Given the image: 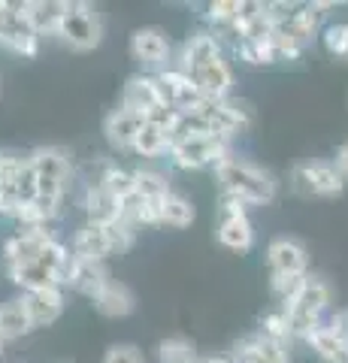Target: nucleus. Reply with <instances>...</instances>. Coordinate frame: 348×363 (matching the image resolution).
I'll return each mask as SVG.
<instances>
[{
  "label": "nucleus",
  "mask_w": 348,
  "mask_h": 363,
  "mask_svg": "<svg viewBox=\"0 0 348 363\" xmlns=\"http://www.w3.org/2000/svg\"><path fill=\"white\" fill-rule=\"evenodd\" d=\"M215 182L224 197H233L245 206H264L276 197V179L240 155H228L215 167Z\"/></svg>",
  "instance_id": "1"
},
{
  "label": "nucleus",
  "mask_w": 348,
  "mask_h": 363,
  "mask_svg": "<svg viewBox=\"0 0 348 363\" xmlns=\"http://www.w3.org/2000/svg\"><path fill=\"white\" fill-rule=\"evenodd\" d=\"M330 297H333V291L327 285V279L306 276V285L300 288L297 297L282 306L294 339H306L315 327H321V318H324V312H327Z\"/></svg>",
  "instance_id": "2"
},
{
  "label": "nucleus",
  "mask_w": 348,
  "mask_h": 363,
  "mask_svg": "<svg viewBox=\"0 0 348 363\" xmlns=\"http://www.w3.org/2000/svg\"><path fill=\"white\" fill-rule=\"evenodd\" d=\"M228 136L221 133H209V136H194V140H182L170 149V164L176 169H215L224 157L233 155Z\"/></svg>",
  "instance_id": "3"
},
{
  "label": "nucleus",
  "mask_w": 348,
  "mask_h": 363,
  "mask_svg": "<svg viewBox=\"0 0 348 363\" xmlns=\"http://www.w3.org/2000/svg\"><path fill=\"white\" fill-rule=\"evenodd\" d=\"M58 40L67 43L73 52H91L103 40V21L91 4H70L67 16L58 28Z\"/></svg>",
  "instance_id": "4"
},
{
  "label": "nucleus",
  "mask_w": 348,
  "mask_h": 363,
  "mask_svg": "<svg viewBox=\"0 0 348 363\" xmlns=\"http://www.w3.org/2000/svg\"><path fill=\"white\" fill-rule=\"evenodd\" d=\"M291 188L300 197H339L345 191V176L333 161H309L291 169Z\"/></svg>",
  "instance_id": "5"
},
{
  "label": "nucleus",
  "mask_w": 348,
  "mask_h": 363,
  "mask_svg": "<svg viewBox=\"0 0 348 363\" xmlns=\"http://www.w3.org/2000/svg\"><path fill=\"white\" fill-rule=\"evenodd\" d=\"M249 206L233 197H224L218 200V227H215V236L224 248L230 252H249L254 245V227L249 221Z\"/></svg>",
  "instance_id": "6"
},
{
  "label": "nucleus",
  "mask_w": 348,
  "mask_h": 363,
  "mask_svg": "<svg viewBox=\"0 0 348 363\" xmlns=\"http://www.w3.org/2000/svg\"><path fill=\"white\" fill-rule=\"evenodd\" d=\"M194 112H200L209 124H212V130L221 133V136H228V140H233L237 133L242 130H249V124H252V112L249 106L242 104V100H200V104L194 106Z\"/></svg>",
  "instance_id": "7"
},
{
  "label": "nucleus",
  "mask_w": 348,
  "mask_h": 363,
  "mask_svg": "<svg viewBox=\"0 0 348 363\" xmlns=\"http://www.w3.org/2000/svg\"><path fill=\"white\" fill-rule=\"evenodd\" d=\"M152 76H155V82H158L161 100L167 106L179 109V112H191L200 100H203L200 88L194 85V79H191L188 73H182L179 67H164V70L152 73Z\"/></svg>",
  "instance_id": "8"
},
{
  "label": "nucleus",
  "mask_w": 348,
  "mask_h": 363,
  "mask_svg": "<svg viewBox=\"0 0 348 363\" xmlns=\"http://www.w3.org/2000/svg\"><path fill=\"white\" fill-rule=\"evenodd\" d=\"M0 45L16 55H25V58H33L40 45V33L33 30L30 18H28V4H9V16L6 25L0 30Z\"/></svg>",
  "instance_id": "9"
},
{
  "label": "nucleus",
  "mask_w": 348,
  "mask_h": 363,
  "mask_svg": "<svg viewBox=\"0 0 348 363\" xmlns=\"http://www.w3.org/2000/svg\"><path fill=\"white\" fill-rule=\"evenodd\" d=\"M55 242V233L49 227H18L4 242V264H30Z\"/></svg>",
  "instance_id": "10"
},
{
  "label": "nucleus",
  "mask_w": 348,
  "mask_h": 363,
  "mask_svg": "<svg viewBox=\"0 0 348 363\" xmlns=\"http://www.w3.org/2000/svg\"><path fill=\"white\" fill-rule=\"evenodd\" d=\"M266 267L269 272H282V276H309V252L300 240L279 236L266 245Z\"/></svg>",
  "instance_id": "11"
},
{
  "label": "nucleus",
  "mask_w": 348,
  "mask_h": 363,
  "mask_svg": "<svg viewBox=\"0 0 348 363\" xmlns=\"http://www.w3.org/2000/svg\"><path fill=\"white\" fill-rule=\"evenodd\" d=\"M130 58L142 67L164 70L170 61V37L161 28H137L130 33Z\"/></svg>",
  "instance_id": "12"
},
{
  "label": "nucleus",
  "mask_w": 348,
  "mask_h": 363,
  "mask_svg": "<svg viewBox=\"0 0 348 363\" xmlns=\"http://www.w3.org/2000/svg\"><path fill=\"white\" fill-rule=\"evenodd\" d=\"M221 58V40L215 37V30H194L191 37L182 43V49H179V70L182 73H194L200 70L203 64Z\"/></svg>",
  "instance_id": "13"
},
{
  "label": "nucleus",
  "mask_w": 348,
  "mask_h": 363,
  "mask_svg": "<svg viewBox=\"0 0 348 363\" xmlns=\"http://www.w3.org/2000/svg\"><path fill=\"white\" fill-rule=\"evenodd\" d=\"M149 121L142 116V112H133V109H112L109 116L103 118V133L112 149H121V152H133V143H137V136L142 130V124Z\"/></svg>",
  "instance_id": "14"
},
{
  "label": "nucleus",
  "mask_w": 348,
  "mask_h": 363,
  "mask_svg": "<svg viewBox=\"0 0 348 363\" xmlns=\"http://www.w3.org/2000/svg\"><path fill=\"white\" fill-rule=\"evenodd\" d=\"M30 167L37 169V179H49L58 182V185L67 188V182L73 176V155L61 149V145H43V149H33L28 155Z\"/></svg>",
  "instance_id": "15"
},
{
  "label": "nucleus",
  "mask_w": 348,
  "mask_h": 363,
  "mask_svg": "<svg viewBox=\"0 0 348 363\" xmlns=\"http://www.w3.org/2000/svg\"><path fill=\"white\" fill-rule=\"evenodd\" d=\"M191 79H194V85L200 88V94H203L206 100H228L230 88H233V67L221 55V58L209 61V64L200 67V70H194Z\"/></svg>",
  "instance_id": "16"
},
{
  "label": "nucleus",
  "mask_w": 348,
  "mask_h": 363,
  "mask_svg": "<svg viewBox=\"0 0 348 363\" xmlns=\"http://www.w3.org/2000/svg\"><path fill=\"white\" fill-rule=\"evenodd\" d=\"M109 269L103 260H82V257H73V267H70V276H67L64 285L73 288L76 294H82V297H97L100 291L109 285Z\"/></svg>",
  "instance_id": "17"
},
{
  "label": "nucleus",
  "mask_w": 348,
  "mask_h": 363,
  "mask_svg": "<svg viewBox=\"0 0 348 363\" xmlns=\"http://www.w3.org/2000/svg\"><path fill=\"white\" fill-rule=\"evenodd\" d=\"M164 104L161 100V91H158V82H155V76L149 73H137L130 76L125 88H121V104L125 109H133V112H142V116H149Z\"/></svg>",
  "instance_id": "18"
},
{
  "label": "nucleus",
  "mask_w": 348,
  "mask_h": 363,
  "mask_svg": "<svg viewBox=\"0 0 348 363\" xmlns=\"http://www.w3.org/2000/svg\"><path fill=\"white\" fill-rule=\"evenodd\" d=\"M21 167H25V157L0 152V215L4 218H16L21 209V197H18Z\"/></svg>",
  "instance_id": "19"
},
{
  "label": "nucleus",
  "mask_w": 348,
  "mask_h": 363,
  "mask_svg": "<svg viewBox=\"0 0 348 363\" xmlns=\"http://www.w3.org/2000/svg\"><path fill=\"white\" fill-rule=\"evenodd\" d=\"M21 303L28 306V315L33 327H49L61 318L64 312V291L55 285V288H40V291H28L21 294Z\"/></svg>",
  "instance_id": "20"
},
{
  "label": "nucleus",
  "mask_w": 348,
  "mask_h": 363,
  "mask_svg": "<svg viewBox=\"0 0 348 363\" xmlns=\"http://www.w3.org/2000/svg\"><path fill=\"white\" fill-rule=\"evenodd\" d=\"M73 257L82 260H106L112 255L109 240H106V227L103 224H82L79 230L73 233V245H70Z\"/></svg>",
  "instance_id": "21"
},
{
  "label": "nucleus",
  "mask_w": 348,
  "mask_h": 363,
  "mask_svg": "<svg viewBox=\"0 0 348 363\" xmlns=\"http://www.w3.org/2000/svg\"><path fill=\"white\" fill-rule=\"evenodd\" d=\"M82 206L91 224H112L121 218V203L109 194L103 185H85Z\"/></svg>",
  "instance_id": "22"
},
{
  "label": "nucleus",
  "mask_w": 348,
  "mask_h": 363,
  "mask_svg": "<svg viewBox=\"0 0 348 363\" xmlns=\"http://www.w3.org/2000/svg\"><path fill=\"white\" fill-rule=\"evenodd\" d=\"M94 309L103 318H128L133 309H137V297L133 291L125 285V281H109L94 297Z\"/></svg>",
  "instance_id": "23"
},
{
  "label": "nucleus",
  "mask_w": 348,
  "mask_h": 363,
  "mask_svg": "<svg viewBox=\"0 0 348 363\" xmlns=\"http://www.w3.org/2000/svg\"><path fill=\"white\" fill-rule=\"evenodd\" d=\"M30 330H37V327H33L30 315H28V306L21 303V297L0 303V339H4V342L25 339Z\"/></svg>",
  "instance_id": "24"
},
{
  "label": "nucleus",
  "mask_w": 348,
  "mask_h": 363,
  "mask_svg": "<svg viewBox=\"0 0 348 363\" xmlns=\"http://www.w3.org/2000/svg\"><path fill=\"white\" fill-rule=\"evenodd\" d=\"M67 6L70 4H64V0H28V18H30L33 30H37L40 37H46V33L49 37H58Z\"/></svg>",
  "instance_id": "25"
},
{
  "label": "nucleus",
  "mask_w": 348,
  "mask_h": 363,
  "mask_svg": "<svg viewBox=\"0 0 348 363\" xmlns=\"http://www.w3.org/2000/svg\"><path fill=\"white\" fill-rule=\"evenodd\" d=\"M6 276L13 279V285L21 288V294L40 291V288H55V285L61 288L58 276H55V272L46 264H40V260H30V264H9L6 267Z\"/></svg>",
  "instance_id": "26"
},
{
  "label": "nucleus",
  "mask_w": 348,
  "mask_h": 363,
  "mask_svg": "<svg viewBox=\"0 0 348 363\" xmlns=\"http://www.w3.org/2000/svg\"><path fill=\"white\" fill-rule=\"evenodd\" d=\"M170 149H173L170 130L155 121H145L137 143H133V155H140V157H161V155H170Z\"/></svg>",
  "instance_id": "27"
},
{
  "label": "nucleus",
  "mask_w": 348,
  "mask_h": 363,
  "mask_svg": "<svg viewBox=\"0 0 348 363\" xmlns=\"http://www.w3.org/2000/svg\"><path fill=\"white\" fill-rule=\"evenodd\" d=\"M315 354L324 360V363H342L345 357H348V345H342L339 339H336L333 333H330V327L327 324H321V327H315L306 339H303Z\"/></svg>",
  "instance_id": "28"
},
{
  "label": "nucleus",
  "mask_w": 348,
  "mask_h": 363,
  "mask_svg": "<svg viewBox=\"0 0 348 363\" xmlns=\"http://www.w3.org/2000/svg\"><path fill=\"white\" fill-rule=\"evenodd\" d=\"M197 218V209L185 194H173L164 200V209H161V227H173V230H182V227H191Z\"/></svg>",
  "instance_id": "29"
},
{
  "label": "nucleus",
  "mask_w": 348,
  "mask_h": 363,
  "mask_svg": "<svg viewBox=\"0 0 348 363\" xmlns=\"http://www.w3.org/2000/svg\"><path fill=\"white\" fill-rule=\"evenodd\" d=\"M133 182H137V194L142 200H155V203H164L167 197L173 194L170 188V179L158 169H133Z\"/></svg>",
  "instance_id": "30"
},
{
  "label": "nucleus",
  "mask_w": 348,
  "mask_h": 363,
  "mask_svg": "<svg viewBox=\"0 0 348 363\" xmlns=\"http://www.w3.org/2000/svg\"><path fill=\"white\" fill-rule=\"evenodd\" d=\"M158 363H200V354L191 339L170 336L158 342Z\"/></svg>",
  "instance_id": "31"
},
{
  "label": "nucleus",
  "mask_w": 348,
  "mask_h": 363,
  "mask_svg": "<svg viewBox=\"0 0 348 363\" xmlns=\"http://www.w3.org/2000/svg\"><path fill=\"white\" fill-rule=\"evenodd\" d=\"M240 6L242 0H212L206 4V21L218 30H233V25L240 21Z\"/></svg>",
  "instance_id": "32"
},
{
  "label": "nucleus",
  "mask_w": 348,
  "mask_h": 363,
  "mask_svg": "<svg viewBox=\"0 0 348 363\" xmlns=\"http://www.w3.org/2000/svg\"><path fill=\"white\" fill-rule=\"evenodd\" d=\"M100 185H103L112 197H116L118 203L125 200V197H130L133 191H137V182H133V173L130 169H121V167H116V164H109L106 167V173H103V179H100Z\"/></svg>",
  "instance_id": "33"
},
{
  "label": "nucleus",
  "mask_w": 348,
  "mask_h": 363,
  "mask_svg": "<svg viewBox=\"0 0 348 363\" xmlns=\"http://www.w3.org/2000/svg\"><path fill=\"white\" fill-rule=\"evenodd\" d=\"M257 333L266 336V339H273V342H285V345L294 339V333H291V324H288V315H285L282 306L273 309V312H266L261 318V327H257Z\"/></svg>",
  "instance_id": "34"
},
{
  "label": "nucleus",
  "mask_w": 348,
  "mask_h": 363,
  "mask_svg": "<svg viewBox=\"0 0 348 363\" xmlns=\"http://www.w3.org/2000/svg\"><path fill=\"white\" fill-rule=\"evenodd\" d=\"M237 55H240L245 64H252V67L279 64V52H276L273 40H266V43H240L237 45Z\"/></svg>",
  "instance_id": "35"
},
{
  "label": "nucleus",
  "mask_w": 348,
  "mask_h": 363,
  "mask_svg": "<svg viewBox=\"0 0 348 363\" xmlns=\"http://www.w3.org/2000/svg\"><path fill=\"white\" fill-rule=\"evenodd\" d=\"M321 43H324V49H327V55L345 61L348 58V21H333V25H327L321 30Z\"/></svg>",
  "instance_id": "36"
},
{
  "label": "nucleus",
  "mask_w": 348,
  "mask_h": 363,
  "mask_svg": "<svg viewBox=\"0 0 348 363\" xmlns=\"http://www.w3.org/2000/svg\"><path fill=\"white\" fill-rule=\"evenodd\" d=\"M303 285H306V276H282V272H269V291H273L279 306L294 300Z\"/></svg>",
  "instance_id": "37"
},
{
  "label": "nucleus",
  "mask_w": 348,
  "mask_h": 363,
  "mask_svg": "<svg viewBox=\"0 0 348 363\" xmlns=\"http://www.w3.org/2000/svg\"><path fill=\"white\" fill-rule=\"evenodd\" d=\"M106 227V240H109V248L112 255H125L130 252L133 240H137V227H130L128 221H112V224H103Z\"/></svg>",
  "instance_id": "38"
},
{
  "label": "nucleus",
  "mask_w": 348,
  "mask_h": 363,
  "mask_svg": "<svg viewBox=\"0 0 348 363\" xmlns=\"http://www.w3.org/2000/svg\"><path fill=\"white\" fill-rule=\"evenodd\" d=\"M103 363H145V354H142V348L133 342H116L106 348Z\"/></svg>",
  "instance_id": "39"
},
{
  "label": "nucleus",
  "mask_w": 348,
  "mask_h": 363,
  "mask_svg": "<svg viewBox=\"0 0 348 363\" xmlns=\"http://www.w3.org/2000/svg\"><path fill=\"white\" fill-rule=\"evenodd\" d=\"M327 327H330V333L339 339L342 345H348V306H345V309H336L327 318Z\"/></svg>",
  "instance_id": "40"
},
{
  "label": "nucleus",
  "mask_w": 348,
  "mask_h": 363,
  "mask_svg": "<svg viewBox=\"0 0 348 363\" xmlns=\"http://www.w3.org/2000/svg\"><path fill=\"white\" fill-rule=\"evenodd\" d=\"M333 164H336V169H339V173L348 179V143H345V145H339V149H336Z\"/></svg>",
  "instance_id": "41"
},
{
  "label": "nucleus",
  "mask_w": 348,
  "mask_h": 363,
  "mask_svg": "<svg viewBox=\"0 0 348 363\" xmlns=\"http://www.w3.org/2000/svg\"><path fill=\"white\" fill-rule=\"evenodd\" d=\"M6 16H9V4L0 0V30H4V25H6Z\"/></svg>",
  "instance_id": "42"
},
{
  "label": "nucleus",
  "mask_w": 348,
  "mask_h": 363,
  "mask_svg": "<svg viewBox=\"0 0 348 363\" xmlns=\"http://www.w3.org/2000/svg\"><path fill=\"white\" fill-rule=\"evenodd\" d=\"M200 363H233L230 357H200Z\"/></svg>",
  "instance_id": "43"
},
{
  "label": "nucleus",
  "mask_w": 348,
  "mask_h": 363,
  "mask_svg": "<svg viewBox=\"0 0 348 363\" xmlns=\"http://www.w3.org/2000/svg\"><path fill=\"white\" fill-rule=\"evenodd\" d=\"M4 345H6V342H4V339H0V354H4Z\"/></svg>",
  "instance_id": "44"
},
{
  "label": "nucleus",
  "mask_w": 348,
  "mask_h": 363,
  "mask_svg": "<svg viewBox=\"0 0 348 363\" xmlns=\"http://www.w3.org/2000/svg\"><path fill=\"white\" fill-rule=\"evenodd\" d=\"M342 363H348V357H345V360H342Z\"/></svg>",
  "instance_id": "45"
},
{
  "label": "nucleus",
  "mask_w": 348,
  "mask_h": 363,
  "mask_svg": "<svg viewBox=\"0 0 348 363\" xmlns=\"http://www.w3.org/2000/svg\"><path fill=\"white\" fill-rule=\"evenodd\" d=\"M345 61H348V58H345Z\"/></svg>",
  "instance_id": "46"
}]
</instances>
